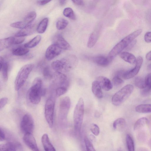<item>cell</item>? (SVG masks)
I'll list each match as a JSON object with an SVG mask.
<instances>
[{"label":"cell","mask_w":151,"mask_h":151,"mask_svg":"<svg viewBox=\"0 0 151 151\" xmlns=\"http://www.w3.org/2000/svg\"><path fill=\"white\" fill-rule=\"evenodd\" d=\"M67 91V88L63 86L58 87L56 89L55 92L56 96L58 97L64 94Z\"/></svg>","instance_id":"60d3db41"},{"label":"cell","mask_w":151,"mask_h":151,"mask_svg":"<svg viewBox=\"0 0 151 151\" xmlns=\"http://www.w3.org/2000/svg\"><path fill=\"white\" fill-rule=\"evenodd\" d=\"M23 140L25 144L32 150L39 151L35 139L32 133L24 134Z\"/></svg>","instance_id":"4fadbf2b"},{"label":"cell","mask_w":151,"mask_h":151,"mask_svg":"<svg viewBox=\"0 0 151 151\" xmlns=\"http://www.w3.org/2000/svg\"><path fill=\"white\" fill-rule=\"evenodd\" d=\"M126 121L124 118L121 117L118 118L114 122L113 128L114 129H116L118 127H124L126 124Z\"/></svg>","instance_id":"d590c367"},{"label":"cell","mask_w":151,"mask_h":151,"mask_svg":"<svg viewBox=\"0 0 151 151\" xmlns=\"http://www.w3.org/2000/svg\"><path fill=\"white\" fill-rule=\"evenodd\" d=\"M55 72L51 78L52 83L58 85V87L63 86L67 88L69 83L67 76L61 72Z\"/></svg>","instance_id":"30bf717a"},{"label":"cell","mask_w":151,"mask_h":151,"mask_svg":"<svg viewBox=\"0 0 151 151\" xmlns=\"http://www.w3.org/2000/svg\"><path fill=\"white\" fill-rule=\"evenodd\" d=\"M91 60L96 65L103 67L107 66L111 62L108 57L103 55L95 56L92 58Z\"/></svg>","instance_id":"ac0fdd59"},{"label":"cell","mask_w":151,"mask_h":151,"mask_svg":"<svg viewBox=\"0 0 151 151\" xmlns=\"http://www.w3.org/2000/svg\"><path fill=\"white\" fill-rule=\"evenodd\" d=\"M14 45V37H10L0 40V51Z\"/></svg>","instance_id":"cb8c5ba5"},{"label":"cell","mask_w":151,"mask_h":151,"mask_svg":"<svg viewBox=\"0 0 151 151\" xmlns=\"http://www.w3.org/2000/svg\"><path fill=\"white\" fill-rule=\"evenodd\" d=\"M34 30V25L31 24L27 27L21 29L17 32L15 34V36L25 37L33 33Z\"/></svg>","instance_id":"7402d4cb"},{"label":"cell","mask_w":151,"mask_h":151,"mask_svg":"<svg viewBox=\"0 0 151 151\" xmlns=\"http://www.w3.org/2000/svg\"><path fill=\"white\" fill-rule=\"evenodd\" d=\"M9 64L4 61V58L0 57V71L1 72L4 80L6 81L8 78Z\"/></svg>","instance_id":"d6986e66"},{"label":"cell","mask_w":151,"mask_h":151,"mask_svg":"<svg viewBox=\"0 0 151 151\" xmlns=\"http://www.w3.org/2000/svg\"><path fill=\"white\" fill-rule=\"evenodd\" d=\"M102 88L99 82L96 80L92 83L91 89L93 93L97 98L101 99L103 97Z\"/></svg>","instance_id":"44dd1931"},{"label":"cell","mask_w":151,"mask_h":151,"mask_svg":"<svg viewBox=\"0 0 151 151\" xmlns=\"http://www.w3.org/2000/svg\"><path fill=\"white\" fill-rule=\"evenodd\" d=\"M112 82L114 85L115 86H119L124 83V81L120 76L116 75L113 77Z\"/></svg>","instance_id":"f35d334b"},{"label":"cell","mask_w":151,"mask_h":151,"mask_svg":"<svg viewBox=\"0 0 151 151\" xmlns=\"http://www.w3.org/2000/svg\"><path fill=\"white\" fill-rule=\"evenodd\" d=\"M66 0H59V3L61 5H63L66 2Z\"/></svg>","instance_id":"816d5d0a"},{"label":"cell","mask_w":151,"mask_h":151,"mask_svg":"<svg viewBox=\"0 0 151 151\" xmlns=\"http://www.w3.org/2000/svg\"><path fill=\"white\" fill-rule=\"evenodd\" d=\"M43 74L46 79H51L53 75L52 74L50 69L49 66H47L43 68Z\"/></svg>","instance_id":"74e56055"},{"label":"cell","mask_w":151,"mask_h":151,"mask_svg":"<svg viewBox=\"0 0 151 151\" xmlns=\"http://www.w3.org/2000/svg\"><path fill=\"white\" fill-rule=\"evenodd\" d=\"M54 106V101L51 98L47 100L45 105V115L48 124L51 127L53 125Z\"/></svg>","instance_id":"52a82bcc"},{"label":"cell","mask_w":151,"mask_h":151,"mask_svg":"<svg viewBox=\"0 0 151 151\" xmlns=\"http://www.w3.org/2000/svg\"><path fill=\"white\" fill-rule=\"evenodd\" d=\"M63 14L65 17L75 20L76 19V16L73 9L70 8H65L63 11Z\"/></svg>","instance_id":"4dcf8cb0"},{"label":"cell","mask_w":151,"mask_h":151,"mask_svg":"<svg viewBox=\"0 0 151 151\" xmlns=\"http://www.w3.org/2000/svg\"><path fill=\"white\" fill-rule=\"evenodd\" d=\"M8 99L6 97H3L0 100V109H1L7 104Z\"/></svg>","instance_id":"f6af8a7d"},{"label":"cell","mask_w":151,"mask_h":151,"mask_svg":"<svg viewBox=\"0 0 151 151\" xmlns=\"http://www.w3.org/2000/svg\"><path fill=\"white\" fill-rule=\"evenodd\" d=\"M52 0H40L38 1V3L41 5L46 4Z\"/></svg>","instance_id":"681fc988"},{"label":"cell","mask_w":151,"mask_h":151,"mask_svg":"<svg viewBox=\"0 0 151 151\" xmlns=\"http://www.w3.org/2000/svg\"><path fill=\"white\" fill-rule=\"evenodd\" d=\"M0 141H2L4 140L5 139V134L3 130L0 128Z\"/></svg>","instance_id":"c3c4849f"},{"label":"cell","mask_w":151,"mask_h":151,"mask_svg":"<svg viewBox=\"0 0 151 151\" xmlns=\"http://www.w3.org/2000/svg\"><path fill=\"white\" fill-rule=\"evenodd\" d=\"M45 92V89L42 87L41 79L36 78L28 91V96L30 102L33 104H38L40 101L41 96H44Z\"/></svg>","instance_id":"7a4b0ae2"},{"label":"cell","mask_w":151,"mask_h":151,"mask_svg":"<svg viewBox=\"0 0 151 151\" xmlns=\"http://www.w3.org/2000/svg\"><path fill=\"white\" fill-rule=\"evenodd\" d=\"M28 48L24 46H19L13 49L12 51V54L16 56H21L25 55L29 52Z\"/></svg>","instance_id":"d4e9b609"},{"label":"cell","mask_w":151,"mask_h":151,"mask_svg":"<svg viewBox=\"0 0 151 151\" xmlns=\"http://www.w3.org/2000/svg\"><path fill=\"white\" fill-rule=\"evenodd\" d=\"M84 140L87 150L88 151L96 150L91 142L86 136H85L84 137Z\"/></svg>","instance_id":"8d00e7d4"},{"label":"cell","mask_w":151,"mask_h":151,"mask_svg":"<svg viewBox=\"0 0 151 151\" xmlns=\"http://www.w3.org/2000/svg\"><path fill=\"white\" fill-rule=\"evenodd\" d=\"M75 4L78 6H82L84 4V2L83 0H71Z\"/></svg>","instance_id":"7dc6e473"},{"label":"cell","mask_w":151,"mask_h":151,"mask_svg":"<svg viewBox=\"0 0 151 151\" xmlns=\"http://www.w3.org/2000/svg\"><path fill=\"white\" fill-rule=\"evenodd\" d=\"M24 37H14V45H17L21 44L25 40Z\"/></svg>","instance_id":"7bdbcfd3"},{"label":"cell","mask_w":151,"mask_h":151,"mask_svg":"<svg viewBox=\"0 0 151 151\" xmlns=\"http://www.w3.org/2000/svg\"><path fill=\"white\" fill-rule=\"evenodd\" d=\"M84 112V102L83 99L80 98L74 109L73 117L74 129L78 134L80 133L83 122Z\"/></svg>","instance_id":"3957f363"},{"label":"cell","mask_w":151,"mask_h":151,"mask_svg":"<svg viewBox=\"0 0 151 151\" xmlns=\"http://www.w3.org/2000/svg\"><path fill=\"white\" fill-rule=\"evenodd\" d=\"M51 66L55 72L67 71V66L65 58L53 61L51 64Z\"/></svg>","instance_id":"5bb4252c"},{"label":"cell","mask_w":151,"mask_h":151,"mask_svg":"<svg viewBox=\"0 0 151 151\" xmlns=\"http://www.w3.org/2000/svg\"><path fill=\"white\" fill-rule=\"evenodd\" d=\"M143 61L142 58L139 56L137 59V61L134 67L132 69L124 72L122 77L125 79H128L135 76L139 72Z\"/></svg>","instance_id":"9c48e42d"},{"label":"cell","mask_w":151,"mask_h":151,"mask_svg":"<svg viewBox=\"0 0 151 151\" xmlns=\"http://www.w3.org/2000/svg\"><path fill=\"white\" fill-rule=\"evenodd\" d=\"M149 145L150 146V147H151V139L150 140V141H149Z\"/></svg>","instance_id":"db71d44e"},{"label":"cell","mask_w":151,"mask_h":151,"mask_svg":"<svg viewBox=\"0 0 151 151\" xmlns=\"http://www.w3.org/2000/svg\"><path fill=\"white\" fill-rule=\"evenodd\" d=\"M71 104L70 100L68 96H65L61 100L59 113V119L61 121L66 120Z\"/></svg>","instance_id":"8992f818"},{"label":"cell","mask_w":151,"mask_h":151,"mask_svg":"<svg viewBox=\"0 0 151 151\" xmlns=\"http://www.w3.org/2000/svg\"><path fill=\"white\" fill-rule=\"evenodd\" d=\"M49 19L45 18L42 19L38 24L37 28V31L39 34H42L45 32L47 27Z\"/></svg>","instance_id":"83f0119b"},{"label":"cell","mask_w":151,"mask_h":151,"mask_svg":"<svg viewBox=\"0 0 151 151\" xmlns=\"http://www.w3.org/2000/svg\"><path fill=\"white\" fill-rule=\"evenodd\" d=\"M148 122V119L145 117L140 118L135 122L134 126V130L136 131L142 129L147 123Z\"/></svg>","instance_id":"4316f807"},{"label":"cell","mask_w":151,"mask_h":151,"mask_svg":"<svg viewBox=\"0 0 151 151\" xmlns=\"http://www.w3.org/2000/svg\"><path fill=\"white\" fill-rule=\"evenodd\" d=\"M90 130L95 136L98 135L100 133V129L99 126L95 124H91L90 127Z\"/></svg>","instance_id":"ab89813d"},{"label":"cell","mask_w":151,"mask_h":151,"mask_svg":"<svg viewBox=\"0 0 151 151\" xmlns=\"http://www.w3.org/2000/svg\"><path fill=\"white\" fill-rule=\"evenodd\" d=\"M68 21L64 19H59L57 22L56 24V27L59 30L64 29L68 25Z\"/></svg>","instance_id":"836d02e7"},{"label":"cell","mask_w":151,"mask_h":151,"mask_svg":"<svg viewBox=\"0 0 151 151\" xmlns=\"http://www.w3.org/2000/svg\"><path fill=\"white\" fill-rule=\"evenodd\" d=\"M142 32V30L141 29L137 30L125 37L117 43L108 55L107 57L111 62L117 55L127 47L136 37L141 34Z\"/></svg>","instance_id":"6da1fadb"},{"label":"cell","mask_w":151,"mask_h":151,"mask_svg":"<svg viewBox=\"0 0 151 151\" xmlns=\"http://www.w3.org/2000/svg\"><path fill=\"white\" fill-rule=\"evenodd\" d=\"M53 42L61 49L70 50L72 49L70 44L60 34H57L54 36L53 39Z\"/></svg>","instance_id":"7c38bea8"},{"label":"cell","mask_w":151,"mask_h":151,"mask_svg":"<svg viewBox=\"0 0 151 151\" xmlns=\"http://www.w3.org/2000/svg\"><path fill=\"white\" fill-rule=\"evenodd\" d=\"M136 112L139 113H147L151 112V104H141L137 106L135 108Z\"/></svg>","instance_id":"484cf974"},{"label":"cell","mask_w":151,"mask_h":151,"mask_svg":"<svg viewBox=\"0 0 151 151\" xmlns=\"http://www.w3.org/2000/svg\"><path fill=\"white\" fill-rule=\"evenodd\" d=\"M62 50L56 45L53 43L47 48L45 53V57L48 60H51L59 55Z\"/></svg>","instance_id":"8fae6325"},{"label":"cell","mask_w":151,"mask_h":151,"mask_svg":"<svg viewBox=\"0 0 151 151\" xmlns=\"http://www.w3.org/2000/svg\"><path fill=\"white\" fill-rule=\"evenodd\" d=\"M120 58L126 62L130 64H135L137 59L132 54L127 52H122L119 54Z\"/></svg>","instance_id":"603a6c76"},{"label":"cell","mask_w":151,"mask_h":151,"mask_svg":"<svg viewBox=\"0 0 151 151\" xmlns=\"http://www.w3.org/2000/svg\"><path fill=\"white\" fill-rule=\"evenodd\" d=\"M34 127V121L32 116L29 114H25L22 118L20 128L24 134L32 133Z\"/></svg>","instance_id":"ba28073f"},{"label":"cell","mask_w":151,"mask_h":151,"mask_svg":"<svg viewBox=\"0 0 151 151\" xmlns=\"http://www.w3.org/2000/svg\"><path fill=\"white\" fill-rule=\"evenodd\" d=\"M96 80L100 83L102 88L106 91H109L113 87L112 84L108 78L103 76H98Z\"/></svg>","instance_id":"2e32d148"},{"label":"cell","mask_w":151,"mask_h":151,"mask_svg":"<svg viewBox=\"0 0 151 151\" xmlns=\"http://www.w3.org/2000/svg\"><path fill=\"white\" fill-rule=\"evenodd\" d=\"M141 95L143 96H147L151 94V89L147 87L142 89L140 91Z\"/></svg>","instance_id":"b9f144b4"},{"label":"cell","mask_w":151,"mask_h":151,"mask_svg":"<svg viewBox=\"0 0 151 151\" xmlns=\"http://www.w3.org/2000/svg\"><path fill=\"white\" fill-rule=\"evenodd\" d=\"M146 87L151 89V73L148 74L145 79Z\"/></svg>","instance_id":"ee69618b"},{"label":"cell","mask_w":151,"mask_h":151,"mask_svg":"<svg viewBox=\"0 0 151 151\" xmlns=\"http://www.w3.org/2000/svg\"><path fill=\"white\" fill-rule=\"evenodd\" d=\"M134 83L136 86L141 89L145 88L146 86L145 79L140 77H137L135 78Z\"/></svg>","instance_id":"1f68e13d"},{"label":"cell","mask_w":151,"mask_h":151,"mask_svg":"<svg viewBox=\"0 0 151 151\" xmlns=\"http://www.w3.org/2000/svg\"><path fill=\"white\" fill-rule=\"evenodd\" d=\"M133 89L134 86L131 84H127L123 87L112 97V104L115 106L121 104L130 96Z\"/></svg>","instance_id":"277c9868"},{"label":"cell","mask_w":151,"mask_h":151,"mask_svg":"<svg viewBox=\"0 0 151 151\" xmlns=\"http://www.w3.org/2000/svg\"><path fill=\"white\" fill-rule=\"evenodd\" d=\"M145 41L147 43H151V32H147L144 35Z\"/></svg>","instance_id":"bcb514c9"},{"label":"cell","mask_w":151,"mask_h":151,"mask_svg":"<svg viewBox=\"0 0 151 151\" xmlns=\"http://www.w3.org/2000/svg\"><path fill=\"white\" fill-rule=\"evenodd\" d=\"M21 149V145L18 143L9 142L0 145V151H19Z\"/></svg>","instance_id":"9a60e30c"},{"label":"cell","mask_w":151,"mask_h":151,"mask_svg":"<svg viewBox=\"0 0 151 151\" xmlns=\"http://www.w3.org/2000/svg\"><path fill=\"white\" fill-rule=\"evenodd\" d=\"M41 141L44 150L46 151H55V149L50 142L48 135L44 134L41 138Z\"/></svg>","instance_id":"ffe728a7"},{"label":"cell","mask_w":151,"mask_h":151,"mask_svg":"<svg viewBox=\"0 0 151 151\" xmlns=\"http://www.w3.org/2000/svg\"><path fill=\"white\" fill-rule=\"evenodd\" d=\"M100 31V28H97L91 34L87 44L88 48H92L95 45L99 36Z\"/></svg>","instance_id":"e0dca14e"},{"label":"cell","mask_w":151,"mask_h":151,"mask_svg":"<svg viewBox=\"0 0 151 151\" xmlns=\"http://www.w3.org/2000/svg\"><path fill=\"white\" fill-rule=\"evenodd\" d=\"M146 59L148 60H151V51L148 52L146 55Z\"/></svg>","instance_id":"f907efd6"},{"label":"cell","mask_w":151,"mask_h":151,"mask_svg":"<svg viewBox=\"0 0 151 151\" xmlns=\"http://www.w3.org/2000/svg\"><path fill=\"white\" fill-rule=\"evenodd\" d=\"M31 24H28L24 21H19L11 23L10 26L12 27L22 29L28 26Z\"/></svg>","instance_id":"d6a6232c"},{"label":"cell","mask_w":151,"mask_h":151,"mask_svg":"<svg viewBox=\"0 0 151 151\" xmlns=\"http://www.w3.org/2000/svg\"><path fill=\"white\" fill-rule=\"evenodd\" d=\"M34 67L33 64H29L23 66L20 69L15 78V89L19 90L23 86Z\"/></svg>","instance_id":"5b68a950"},{"label":"cell","mask_w":151,"mask_h":151,"mask_svg":"<svg viewBox=\"0 0 151 151\" xmlns=\"http://www.w3.org/2000/svg\"><path fill=\"white\" fill-rule=\"evenodd\" d=\"M147 68L149 70H151V64L148 65Z\"/></svg>","instance_id":"f5cc1de1"},{"label":"cell","mask_w":151,"mask_h":151,"mask_svg":"<svg viewBox=\"0 0 151 151\" xmlns=\"http://www.w3.org/2000/svg\"><path fill=\"white\" fill-rule=\"evenodd\" d=\"M37 14L35 11L29 12L24 17V21L28 24H31L35 19Z\"/></svg>","instance_id":"e575fe53"},{"label":"cell","mask_w":151,"mask_h":151,"mask_svg":"<svg viewBox=\"0 0 151 151\" xmlns=\"http://www.w3.org/2000/svg\"><path fill=\"white\" fill-rule=\"evenodd\" d=\"M41 36L37 35L28 42L25 44L24 46L28 48H32L36 46L40 42Z\"/></svg>","instance_id":"f1b7e54d"},{"label":"cell","mask_w":151,"mask_h":151,"mask_svg":"<svg viewBox=\"0 0 151 151\" xmlns=\"http://www.w3.org/2000/svg\"><path fill=\"white\" fill-rule=\"evenodd\" d=\"M126 142L128 150L129 151H134V141L132 136L129 134H127L126 135Z\"/></svg>","instance_id":"f546056e"}]
</instances>
